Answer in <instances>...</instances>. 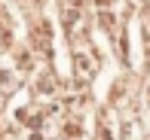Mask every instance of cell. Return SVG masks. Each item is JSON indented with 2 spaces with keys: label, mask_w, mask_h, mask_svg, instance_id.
<instances>
[{
  "label": "cell",
  "mask_w": 150,
  "mask_h": 140,
  "mask_svg": "<svg viewBox=\"0 0 150 140\" xmlns=\"http://www.w3.org/2000/svg\"><path fill=\"white\" fill-rule=\"evenodd\" d=\"M74 76L80 79V82H92L95 76V55H89L86 49H74Z\"/></svg>",
  "instance_id": "cell-1"
},
{
  "label": "cell",
  "mask_w": 150,
  "mask_h": 140,
  "mask_svg": "<svg viewBox=\"0 0 150 140\" xmlns=\"http://www.w3.org/2000/svg\"><path fill=\"white\" fill-rule=\"evenodd\" d=\"M31 37H34V43L40 46V49H49V24L40 18L37 24H34V31H31Z\"/></svg>",
  "instance_id": "cell-2"
},
{
  "label": "cell",
  "mask_w": 150,
  "mask_h": 140,
  "mask_svg": "<svg viewBox=\"0 0 150 140\" xmlns=\"http://www.w3.org/2000/svg\"><path fill=\"white\" fill-rule=\"evenodd\" d=\"M55 73L52 70H43L40 73V91H43V95H52V91H55Z\"/></svg>",
  "instance_id": "cell-3"
},
{
  "label": "cell",
  "mask_w": 150,
  "mask_h": 140,
  "mask_svg": "<svg viewBox=\"0 0 150 140\" xmlns=\"http://www.w3.org/2000/svg\"><path fill=\"white\" fill-rule=\"evenodd\" d=\"M98 22L104 24V31H107V34H117V18H113V12H110V9L98 12Z\"/></svg>",
  "instance_id": "cell-4"
},
{
  "label": "cell",
  "mask_w": 150,
  "mask_h": 140,
  "mask_svg": "<svg viewBox=\"0 0 150 140\" xmlns=\"http://www.w3.org/2000/svg\"><path fill=\"white\" fill-rule=\"evenodd\" d=\"M98 140H110V128H107L104 122L98 125Z\"/></svg>",
  "instance_id": "cell-5"
},
{
  "label": "cell",
  "mask_w": 150,
  "mask_h": 140,
  "mask_svg": "<svg viewBox=\"0 0 150 140\" xmlns=\"http://www.w3.org/2000/svg\"><path fill=\"white\" fill-rule=\"evenodd\" d=\"M6 43H9V31L0 24V46H6Z\"/></svg>",
  "instance_id": "cell-6"
},
{
  "label": "cell",
  "mask_w": 150,
  "mask_h": 140,
  "mask_svg": "<svg viewBox=\"0 0 150 140\" xmlns=\"http://www.w3.org/2000/svg\"><path fill=\"white\" fill-rule=\"evenodd\" d=\"M31 140H43V137H40V134H34V137H31Z\"/></svg>",
  "instance_id": "cell-7"
},
{
  "label": "cell",
  "mask_w": 150,
  "mask_h": 140,
  "mask_svg": "<svg viewBox=\"0 0 150 140\" xmlns=\"http://www.w3.org/2000/svg\"><path fill=\"white\" fill-rule=\"evenodd\" d=\"M0 104H3V95H0Z\"/></svg>",
  "instance_id": "cell-8"
}]
</instances>
